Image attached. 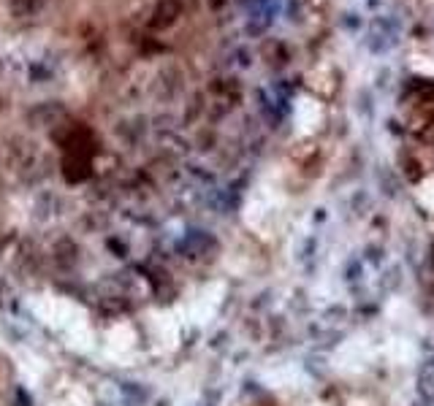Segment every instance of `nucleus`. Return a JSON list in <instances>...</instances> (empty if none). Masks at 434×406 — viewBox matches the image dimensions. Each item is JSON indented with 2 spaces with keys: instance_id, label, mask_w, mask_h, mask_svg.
Returning <instances> with one entry per match:
<instances>
[{
  "instance_id": "obj_1",
  "label": "nucleus",
  "mask_w": 434,
  "mask_h": 406,
  "mask_svg": "<svg viewBox=\"0 0 434 406\" xmlns=\"http://www.w3.org/2000/svg\"><path fill=\"white\" fill-rule=\"evenodd\" d=\"M402 30L404 25L399 14H377L372 19V25H369V30H367V38H364L367 52L372 57H386L388 52L399 44Z\"/></svg>"
}]
</instances>
